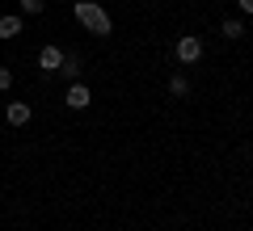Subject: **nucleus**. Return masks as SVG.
I'll return each instance as SVG.
<instances>
[{
  "mask_svg": "<svg viewBox=\"0 0 253 231\" xmlns=\"http://www.w3.org/2000/svg\"><path fill=\"white\" fill-rule=\"evenodd\" d=\"M76 21H81L89 34H110V13L101 9V4H93V0H76Z\"/></svg>",
  "mask_w": 253,
  "mask_h": 231,
  "instance_id": "obj_1",
  "label": "nucleus"
},
{
  "mask_svg": "<svg viewBox=\"0 0 253 231\" xmlns=\"http://www.w3.org/2000/svg\"><path fill=\"white\" fill-rule=\"evenodd\" d=\"M177 59H181V63H199V59H203V42H199L194 34L177 38Z\"/></svg>",
  "mask_w": 253,
  "mask_h": 231,
  "instance_id": "obj_2",
  "label": "nucleus"
},
{
  "mask_svg": "<svg viewBox=\"0 0 253 231\" xmlns=\"http://www.w3.org/2000/svg\"><path fill=\"white\" fill-rule=\"evenodd\" d=\"M89 89H84V84L81 80H72V84H68V97H63V105H68V109H84V105H89Z\"/></svg>",
  "mask_w": 253,
  "mask_h": 231,
  "instance_id": "obj_3",
  "label": "nucleus"
},
{
  "mask_svg": "<svg viewBox=\"0 0 253 231\" xmlns=\"http://www.w3.org/2000/svg\"><path fill=\"white\" fill-rule=\"evenodd\" d=\"M59 63H63L59 46H42V51H38V67H42V71H59Z\"/></svg>",
  "mask_w": 253,
  "mask_h": 231,
  "instance_id": "obj_4",
  "label": "nucleus"
},
{
  "mask_svg": "<svg viewBox=\"0 0 253 231\" xmlns=\"http://www.w3.org/2000/svg\"><path fill=\"white\" fill-rule=\"evenodd\" d=\"M17 34H21V17H13V13H9V17H0V38H4V42L17 38Z\"/></svg>",
  "mask_w": 253,
  "mask_h": 231,
  "instance_id": "obj_5",
  "label": "nucleus"
},
{
  "mask_svg": "<svg viewBox=\"0 0 253 231\" xmlns=\"http://www.w3.org/2000/svg\"><path fill=\"white\" fill-rule=\"evenodd\" d=\"M59 76H63L68 84H72V80H81V59H68V55H63V63H59Z\"/></svg>",
  "mask_w": 253,
  "mask_h": 231,
  "instance_id": "obj_6",
  "label": "nucleus"
},
{
  "mask_svg": "<svg viewBox=\"0 0 253 231\" xmlns=\"http://www.w3.org/2000/svg\"><path fill=\"white\" fill-rule=\"evenodd\" d=\"M9 122H13V126H26V122H30V105H21V101H9Z\"/></svg>",
  "mask_w": 253,
  "mask_h": 231,
  "instance_id": "obj_7",
  "label": "nucleus"
},
{
  "mask_svg": "<svg viewBox=\"0 0 253 231\" xmlns=\"http://www.w3.org/2000/svg\"><path fill=\"white\" fill-rule=\"evenodd\" d=\"M169 93H173V97H190V80H186V76H173V80H169Z\"/></svg>",
  "mask_w": 253,
  "mask_h": 231,
  "instance_id": "obj_8",
  "label": "nucleus"
},
{
  "mask_svg": "<svg viewBox=\"0 0 253 231\" xmlns=\"http://www.w3.org/2000/svg\"><path fill=\"white\" fill-rule=\"evenodd\" d=\"M241 34H245V26H241L236 17H232V21H224V38H232V42H236Z\"/></svg>",
  "mask_w": 253,
  "mask_h": 231,
  "instance_id": "obj_9",
  "label": "nucleus"
},
{
  "mask_svg": "<svg viewBox=\"0 0 253 231\" xmlns=\"http://www.w3.org/2000/svg\"><path fill=\"white\" fill-rule=\"evenodd\" d=\"M21 13H30V17H38V13H42V0H21Z\"/></svg>",
  "mask_w": 253,
  "mask_h": 231,
  "instance_id": "obj_10",
  "label": "nucleus"
},
{
  "mask_svg": "<svg viewBox=\"0 0 253 231\" xmlns=\"http://www.w3.org/2000/svg\"><path fill=\"white\" fill-rule=\"evenodd\" d=\"M9 84H13V71H9V67H0V93L9 89Z\"/></svg>",
  "mask_w": 253,
  "mask_h": 231,
  "instance_id": "obj_11",
  "label": "nucleus"
},
{
  "mask_svg": "<svg viewBox=\"0 0 253 231\" xmlns=\"http://www.w3.org/2000/svg\"><path fill=\"white\" fill-rule=\"evenodd\" d=\"M236 4H241V9H245V13H253V0H236Z\"/></svg>",
  "mask_w": 253,
  "mask_h": 231,
  "instance_id": "obj_12",
  "label": "nucleus"
}]
</instances>
